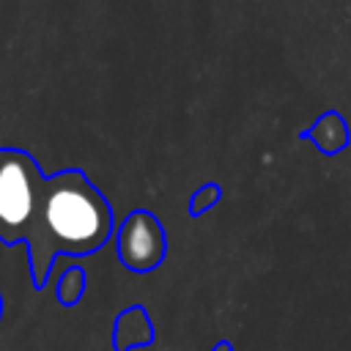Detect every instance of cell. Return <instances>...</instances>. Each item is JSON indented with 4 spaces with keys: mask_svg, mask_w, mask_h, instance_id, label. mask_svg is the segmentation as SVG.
Returning <instances> with one entry per match:
<instances>
[{
    "mask_svg": "<svg viewBox=\"0 0 351 351\" xmlns=\"http://www.w3.org/2000/svg\"><path fill=\"white\" fill-rule=\"evenodd\" d=\"M214 351H230V348H228V346H225V343H219V346H217V348H214Z\"/></svg>",
    "mask_w": 351,
    "mask_h": 351,
    "instance_id": "obj_6",
    "label": "cell"
},
{
    "mask_svg": "<svg viewBox=\"0 0 351 351\" xmlns=\"http://www.w3.org/2000/svg\"><path fill=\"white\" fill-rule=\"evenodd\" d=\"M82 293H85V271L80 266H69L58 277V302L71 307L82 299Z\"/></svg>",
    "mask_w": 351,
    "mask_h": 351,
    "instance_id": "obj_4",
    "label": "cell"
},
{
    "mask_svg": "<svg viewBox=\"0 0 351 351\" xmlns=\"http://www.w3.org/2000/svg\"><path fill=\"white\" fill-rule=\"evenodd\" d=\"M121 351H123V348H121Z\"/></svg>",
    "mask_w": 351,
    "mask_h": 351,
    "instance_id": "obj_8",
    "label": "cell"
},
{
    "mask_svg": "<svg viewBox=\"0 0 351 351\" xmlns=\"http://www.w3.org/2000/svg\"><path fill=\"white\" fill-rule=\"evenodd\" d=\"M0 315H3V296H0Z\"/></svg>",
    "mask_w": 351,
    "mask_h": 351,
    "instance_id": "obj_7",
    "label": "cell"
},
{
    "mask_svg": "<svg viewBox=\"0 0 351 351\" xmlns=\"http://www.w3.org/2000/svg\"><path fill=\"white\" fill-rule=\"evenodd\" d=\"M219 197H222V186H217V184H206V186H200V189L192 195V200H189V214H192V217L203 214V211L211 208Z\"/></svg>",
    "mask_w": 351,
    "mask_h": 351,
    "instance_id": "obj_5",
    "label": "cell"
},
{
    "mask_svg": "<svg viewBox=\"0 0 351 351\" xmlns=\"http://www.w3.org/2000/svg\"><path fill=\"white\" fill-rule=\"evenodd\" d=\"M304 137H310V140H315V145L324 151V154H335V151H340L343 145H346V140H348V134H346V121L337 115V112H326V115H321L318 121H315V126L310 129V132H304Z\"/></svg>",
    "mask_w": 351,
    "mask_h": 351,
    "instance_id": "obj_3",
    "label": "cell"
},
{
    "mask_svg": "<svg viewBox=\"0 0 351 351\" xmlns=\"http://www.w3.org/2000/svg\"><path fill=\"white\" fill-rule=\"evenodd\" d=\"M118 258L129 271H151L165 258V228L151 211H132L121 222Z\"/></svg>",
    "mask_w": 351,
    "mask_h": 351,
    "instance_id": "obj_2",
    "label": "cell"
},
{
    "mask_svg": "<svg viewBox=\"0 0 351 351\" xmlns=\"http://www.w3.org/2000/svg\"><path fill=\"white\" fill-rule=\"evenodd\" d=\"M47 176L22 148H0V241L25 244L36 291L47 285L52 261L44 244Z\"/></svg>",
    "mask_w": 351,
    "mask_h": 351,
    "instance_id": "obj_1",
    "label": "cell"
}]
</instances>
